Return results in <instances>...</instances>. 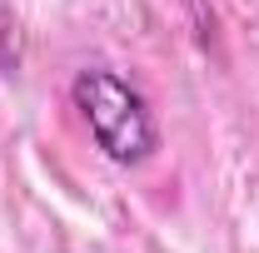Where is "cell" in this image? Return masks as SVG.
<instances>
[{
  "instance_id": "6da1fadb",
  "label": "cell",
  "mask_w": 259,
  "mask_h": 253,
  "mask_svg": "<svg viewBox=\"0 0 259 253\" xmlns=\"http://www.w3.org/2000/svg\"><path fill=\"white\" fill-rule=\"evenodd\" d=\"M70 99L85 114L90 139L100 144L105 159H115V164H145L160 149V129L150 119L145 95L130 80H120L115 70H80L75 85H70Z\"/></svg>"
}]
</instances>
